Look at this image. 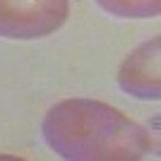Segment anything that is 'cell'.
Returning a JSON list of instances; mask_svg holds the SVG:
<instances>
[{
  "instance_id": "cell-3",
  "label": "cell",
  "mask_w": 161,
  "mask_h": 161,
  "mask_svg": "<svg viewBox=\"0 0 161 161\" xmlns=\"http://www.w3.org/2000/svg\"><path fill=\"white\" fill-rule=\"evenodd\" d=\"M118 80L120 87L137 99H159V36L125 58Z\"/></svg>"
},
{
  "instance_id": "cell-1",
  "label": "cell",
  "mask_w": 161,
  "mask_h": 161,
  "mask_svg": "<svg viewBox=\"0 0 161 161\" xmlns=\"http://www.w3.org/2000/svg\"><path fill=\"white\" fill-rule=\"evenodd\" d=\"M43 137L63 159H142L154 149L147 130L125 113L92 99L55 103L43 118Z\"/></svg>"
},
{
  "instance_id": "cell-4",
  "label": "cell",
  "mask_w": 161,
  "mask_h": 161,
  "mask_svg": "<svg viewBox=\"0 0 161 161\" xmlns=\"http://www.w3.org/2000/svg\"><path fill=\"white\" fill-rule=\"evenodd\" d=\"M106 12L115 17H128V19H144L156 17L161 10V0H96Z\"/></svg>"
},
{
  "instance_id": "cell-2",
  "label": "cell",
  "mask_w": 161,
  "mask_h": 161,
  "mask_svg": "<svg viewBox=\"0 0 161 161\" xmlns=\"http://www.w3.org/2000/svg\"><path fill=\"white\" fill-rule=\"evenodd\" d=\"M70 0H0V36L41 39L67 19Z\"/></svg>"
}]
</instances>
